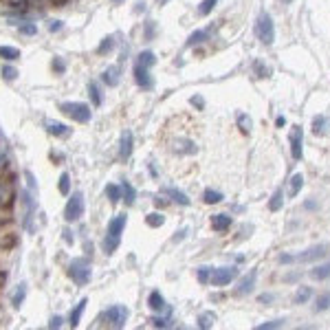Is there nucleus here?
Instances as JSON below:
<instances>
[{
    "mask_svg": "<svg viewBox=\"0 0 330 330\" xmlns=\"http://www.w3.org/2000/svg\"><path fill=\"white\" fill-rule=\"evenodd\" d=\"M68 275H70V280H73L75 284H79V286L88 284V282H91V277H93L91 262H88L86 258H75V260H70Z\"/></svg>",
    "mask_w": 330,
    "mask_h": 330,
    "instance_id": "nucleus-1",
    "label": "nucleus"
},
{
    "mask_svg": "<svg viewBox=\"0 0 330 330\" xmlns=\"http://www.w3.org/2000/svg\"><path fill=\"white\" fill-rule=\"evenodd\" d=\"M256 35L264 46H271L275 40V25H273V18L266 11H262L256 20Z\"/></svg>",
    "mask_w": 330,
    "mask_h": 330,
    "instance_id": "nucleus-2",
    "label": "nucleus"
},
{
    "mask_svg": "<svg viewBox=\"0 0 330 330\" xmlns=\"http://www.w3.org/2000/svg\"><path fill=\"white\" fill-rule=\"evenodd\" d=\"M60 110H62L66 117H70L73 121H79V124H88L91 117H93L91 108L82 101H66V103L60 106Z\"/></svg>",
    "mask_w": 330,
    "mask_h": 330,
    "instance_id": "nucleus-3",
    "label": "nucleus"
},
{
    "mask_svg": "<svg viewBox=\"0 0 330 330\" xmlns=\"http://www.w3.org/2000/svg\"><path fill=\"white\" fill-rule=\"evenodd\" d=\"M82 216H84V194L82 192H75V194H70L68 202H66L64 218H66V223H75Z\"/></svg>",
    "mask_w": 330,
    "mask_h": 330,
    "instance_id": "nucleus-4",
    "label": "nucleus"
},
{
    "mask_svg": "<svg viewBox=\"0 0 330 330\" xmlns=\"http://www.w3.org/2000/svg\"><path fill=\"white\" fill-rule=\"evenodd\" d=\"M128 315H130V310L126 308V306H110V308L103 313V319H106L112 328H124L126 322H128Z\"/></svg>",
    "mask_w": 330,
    "mask_h": 330,
    "instance_id": "nucleus-5",
    "label": "nucleus"
},
{
    "mask_svg": "<svg viewBox=\"0 0 330 330\" xmlns=\"http://www.w3.org/2000/svg\"><path fill=\"white\" fill-rule=\"evenodd\" d=\"M235 275H238V268H235V266H218V268H214V271H211L209 284L225 286V284H229L231 280H235Z\"/></svg>",
    "mask_w": 330,
    "mask_h": 330,
    "instance_id": "nucleus-6",
    "label": "nucleus"
},
{
    "mask_svg": "<svg viewBox=\"0 0 330 330\" xmlns=\"http://www.w3.org/2000/svg\"><path fill=\"white\" fill-rule=\"evenodd\" d=\"M289 141H291V154H293V159L295 161H301V157H304V128L295 126L289 134Z\"/></svg>",
    "mask_w": 330,
    "mask_h": 330,
    "instance_id": "nucleus-7",
    "label": "nucleus"
},
{
    "mask_svg": "<svg viewBox=\"0 0 330 330\" xmlns=\"http://www.w3.org/2000/svg\"><path fill=\"white\" fill-rule=\"evenodd\" d=\"M326 253H328V247H326V244H317V247H310V249H306V251L297 253V256H295V262H301V264L317 262V260H322V258H326Z\"/></svg>",
    "mask_w": 330,
    "mask_h": 330,
    "instance_id": "nucleus-8",
    "label": "nucleus"
},
{
    "mask_svg": "<svg viewBox=\"0 0 330 330\" xmlns=\"http://www.w3.org/2000/svg\"><path fill=\"white\" fill-rule=\"evenodd\" d=\"M256 280H258V271H256V268H251V271L240 280L238 289H235V295H249L253 291V286H256Z\"/></svg>",
    "mask_w": 330,
    "mask_h": 330,
    "instance_id": "nucleus-9",
    "label": "nucleus"
},
{
    "mask_svg": "<svg viewBox=\"0 0 330 330\" xmlns=\"http://www.w3.org/2000/svg\"><path fill=\"white\" fill-rule=\"evenodd\" d=\"M134 82L139 84L143 91H150V88L154 86V79L150 77L148 68H145V66H139V64H134Z\"/></svg>",
    "mask_w": 330,
    "mask_h": 330,
    "instance_id": "nucleus-10",
    "label": "nucleus"
},
{
    "mask_svg": "<svg viewBox=\"0 0 330 330\" xmlns=\"http://www.w3.org/2000/svg\"><path fill=\"white\" fill-rule=\"evenodd\" d=\"M126 225H128V216H126V214L115 216V218L108 223V233L115 235V238H121V233H124Z\"/></svg>",
    "mask_w": 330,
    "mask_h": 330,
    "instance_id": "nucleus-11",
    "label": "nucleus"
},
{
    "mask_svg": "<svg viewBox=\"0 0 330 330\" xmlns=\"http://www.w3.org/2000/svg\"><path fill=\"white\" fill-rule=\"evenodd\" d=\"M231 227V216L229 214H216L211 216V229L218 231V233H223V231H227Z\"/></svg>",
    "mask_w": 330,
    "mask_h": 330,
    "instance_id": "nucleus-12",
    "label": "nucleus"
},
{
    "mask_svg": "<svg viewBox=\"0 0 330 330\" xmlns=\"http://www.w3.org/2000/svg\"><path fill=\"white\" fill-rule=\"evenodd\" d=\"M130 154H132V132L126 130L119 141V157L126 161V159H130Z\"/></svg>",
    "mask_w": 330,
    "mask_h": 330,
    "instance_id": "nucleus-13",
    "label": "nucleus"
},
{
    "mask_svg": "<svg viewBox=\"0 0 330 330\" xmlns=\"http://www.w3.org/2000/svg\"><path fill=\"white\" fill-rule=\"evenodd\" d=\"M101 82L106 84V86L115 88L117 84H119V66H108V68L101 73Z\"/></svg>",
    "mask_w": 330,
    "mask_h": 330,
    "instance_id": "nucleus-14",
    "label": "nucleus"
},
{
    "mask_svg": "<svg viewBox=\"0 0 330 330\" xmlns=\"http://www.w3.org/2000/svg\"><path fill=\"white\" fill-rule=\"evenodd\" d=\"M163 194H167L174 202H178V205H183V207H190V205H192V200L187 198L185 192L176 190V187H165V190H163Z\"/></svg>",
    "mask_w": 330,
    "mask_h": 330,
    "instance_id": "nucleus-15",
    "label": "nucleus"
},
{
    "mask_svg": "<svg viewBox=\"0 0 330 330\" xmlns=\"http://www.w3.org/2000/svg\"><path fill=\"white\" fill-rule=\"evenodd\" d=\"M148 306L152 310H157V313H163V310H167V306H165V297L159 293V291H152L148 297Z\"/></svg>",
    "mask_w": 330,
    "mask_h": 330,
    "instance_id": "nucleus-16",
    "label": "nucleus"
},
{
    "mask_svg": "<svg viewBox=\"0 0 330 330\" xmlns=\"http://www.w3.org/2000/svg\"><path fill=\"white\" fill-rule=\"evenodd\" d=\"M174 150H176L178 154H196L198 148L194 141H187V139H178L174 141Z\"/></svg>",
    "mask_w": 330,
    "mask_h": 330,
    "instance_id": "nucleus-17",
    "label": "nucleus"
},
{
    "mask_svg": "<svg viewBox=\"0 0 330 330\" xmlns=\"http://www.w3.org/2000/svg\"><path fill=\"white\" fill-rule=\"evenodd\" d=\"M119 240H121V238H115V235L106 233V238L101 240V249H103V253H106V256H112V253L117 251V247H119Z\"/></svg>",
    "mask_w": 330,
    "mask_h": 330,
    "instance_id": "nucleus-18",
    "label": "nucleus"
},
{
    "mask_svg": "<svg viewBox=\"0 0 330 330\" xmlns=\"http://www.w3.org/2000/svg\"><path fill=\"white\" fill-rule=\"evenodd\" d=\"M328 117L326 115H317V117H313V132L317 136H322V134H326V128H328Z\"/></svg>",
    "mask_w": 330,
    "mask_h": 330,
    "instance_id": "nucleus-19",
    "label": "nucleus"
},
{
    "mask_svg": "<svg viewBox=\"0 0 330 330\" xmlns=\"http://www.w3.org/2000/svg\"><path fill=\"white\" fill-rule=\"evenodd\" d=\"M310 277L317 280V282L328 280V277H330V262H324V264H319L317 268H313V271H310Z\"/></svg>",
    "mask_w": 330,
    "mask_h": 330,
    "instance_id": "nucleus-20",
    "label": "nucleus"
},
{
    "mask_svg": "<svg viewBox=\"0 0 330 330\" xmlns=\"http://www.w3.org/2000/svg\"><path fill=\"white\" fill-rule=\"evenodd\" d=\"M121 196H124L126 205H134V200H136V192H134V187H132L128 181L121 183Z\"/></svg>",
    "mask_w": 330,
    "mask_h": 330,
    "instance_id": "nucleus-21",
    "label": "nucleus"
},
{
    "mask_svg": "<svg viewBox=\"0 0 330 330\" xmlns=\"http://www.w3.org/2000/svg\"><path fill=\"white\" fill-rule=\"evenodd\" d=\"M301 187H304V176H301V174H293V178H291V183H289V196L295 198L299 194Z\"/></svg>",
    "mask_w": 330,
    "mask_h": 330,
    "instance_id": "nucleus-22",
    "label": "nucleus"
},
{
    "mask_svg": "<svg viewBox=\"0 0 330 330\" xmlns=\"http://www.w3.org/2000/svg\"><path fill=\"white\" fill-rule=\"evenodd\" d=\"M328 308H330V291L317 297V301L313 304V313H324V310H328Z\"/></svg>",
    "mask_w": 330,
    "mask_h": 330,
    "instance_id": "nucleus-23",
    "label": "nucleus"
},
{
    "mask_svg": "<svg viewBox=\"0 0 330 330\" xmlns=\"http://www.w3.org/2000/svg\"><path fill=\"white\" fill-rule=\"evenodd\" d=\"M282 205H284V192H282V187H280V190H275V194L271 196V200H268V209L280 211Z\"/></svg>",
    "mask_w": 330,
    "mask_h": 330,
    "instance_id": "nucleus-24",
    "label": "nucleus"
},
{
    "mask_svg": "<svg viewBox=\"0 0 330 330\" xmlns=\"http://www.w3.org/2000/svg\"><path fill=\"white\" fill-rule=\"evenodd\" d=\"M46 130L51 132V134H55V136H64V134H68V126H64V124H60V121H49L46 124Z\"/></svg>",
    "mask_w": 330,
    "mask_h": 330,
    "instance_id": "nucleus-25",
    "label": "nucleus"
},
{
    "mask_svg": "<svg viewBox=\"0 0 330 330\" xmlns=\"http://www.w3.org/2000/svg\"><path fill=\"white\" fill-rule=\"evenodd\" d=\"M223 194L220 192H216V190H205L202 192V200L207 202V205H218V202H223Z\"/></svg>",
    "mask_w": 330,
    "mask_h": 330,
    "instance_id": "nucleus-26",
    "label": "nucleus"
},
{
    "mask_svg": "<svg viewBox=\"0 0 330 330\" xmlns=\"http://www.w3.org/2000/svg\"><path fill=\"white\" fill-rule=\"evenodd\" d=\"M145 223H148V227L159 229V227H163V225H165V216L159 214V211H154V214H148V216H145Z\"/></svg>",
    "mask_w": 330,
    "mask_h": 330,
    "instance_id": "nucleus-27",
    "label": "nucleus"
},
{
    "mask_svg": "<svg viewBox=\"0 0 330 330\" xmlns=\"http://www.w3.org/2000/svg\"><path fill=\"white\" fill-rule=\"evenodd\" d=\"M136 64H139V66H145V68H150V66L157 64V58H154L152 51H143V53H139V58H136Z\"/></svg>",
    "mask_w": 330,
    "mask_h": 330,
    "instance_id": "nucleus-28",
    "label": "nucleus"
},
{
    "mask_svg": "<svg viewBox=\"0 0 330 330\" xmlns=\"http://www.w3.org/2000/svg\"><path fill=\"white\" fill-rule=\"evenodd\" d=\"M86 304H88V299H82V301H79V304L73 308V313H70V319H68L70 326H77V324H79V317H82V313H84V308H86Z\"/></svg>",
    "mask_w": 330,
    "mask_h": 330,
    "instance_id": "nucleus-29",
    "label": "nucleus"
},
{
    "mask_svg": "<svg viewBox=\"0 0 330 330\" xmlns=\"http://www.w3.org/2000/svg\"><path fill=\"white\" fill-rule=\"evenodd\" d=\"M313 297V289L310 286H299V291L295 293V304H306Z\"/></svg>",
    "mask_w": 330,
    "mask_h": 330,
    "instance_id": "nucleus-30",
    "label": "nucleus"
},
{
    "mask_svg": "<svg viewBox=\"0 0 330 330\" xmlns=\"http://www.w3.org/2000/svg\"><path fill=\"white\" fill-rule=\"evenodd\" d=\"M25 297H27V284L22 282V284H18V291L13 293V299H11V304L16 306V308H20L22 306V301H25Z\"/></svg>",
    "mask_w": 330,
    "mask_h": 330,
    "instance_id": "nucleus-31",
    "label": "nucleus"
},
{
    "mask_svg": "<svg viewBox=\"0 0 330 330\" xmlns=\"http://www.w3.org/2000/svg\"><path fill=\"white\" fill-rule=\"evenodd\" d=\"M0 58H4L7 62H13V60L20 58V51L13 49V46H0Z\"/></svg>",
    "mask_w": 330,
    "mask_h": 330,
    "instance_id": "nucleus-32",
    "label": "nucleus"
},
{
    "mask_svg": "<svg viewBox=\"0 0 330 330\" xmlns=\"http://www.w3.org/2000/svg\"><path fill=\"white\" fill-rule=\"evenodd\" d=\"M235 121H238V128L242 130V132H247V134L251 132V128H253V121H251V117H249V115L240 112V115H238V119H235Z\"/></svg>",
    "mask_w": 330,
    "mask_h": 330,
    "instance_id": "nucleus-33",
    "label": "nucleus"
},
{
    "mask_svg": "<svg viewBox=\"0 0 330 330\" xmlns=\"http://www.w3.org/2000/svg\"><path fill=\"white\" fill-rule=\"evenodd\" d=\"M214 319H216L214 313H202L200 317H198V328H202V330L211 328V326H214Z\"/></svg>",
    "mask_w": 330,
    "mask_h": 330,
    "instance_id": "nucleus-34",
    "label": "nucleus"
},
{
    "mask_svg": "<svg viewBox=\"0 0 330 330\" xmlns=\"http://www.w3.org/2000/svg\"><path fill=\"white\" fill-rule=\"evenodd\" d=\"M207 37H209V33L207 31H194L190 37H187V46H194V44H200V42H205Z\"/></svg>",
    "mask_w": 330,
    "mask_h": 330,
    "instance_id": "nucleus-35",
    "label": "nucleus"
},
{
    "mask_svg": "<svg viewBox=\"0 0 330 330\" xmlns=\"http://www.w3.org/2000/svg\"><path fill=\"white\" fill-rule=\"evenodd\" d=\"M253 70H256L258 77H271V68H268L262 60H256V62H253Z\"/></svg>",
    "mask_w": 330,
    "mask_h": 330,
    "instance_id": "nucleus-36",
    "label": "nucleus"
},
{
    "mask_svg": "<svg viewBox=\"0 0 330 330\" xmlns=\"http://www.w3.org/2000/svg\"><path fill=\"white\" fill-rule=\"evenodd\" d=\"M106 196L110 202H119L121 200V187L117 185H106Z\"/></svg>",
    "mask_w": 330,
    "mask_h": 330,
    "instance_id": "nucleus-37",
    "label": "nucleus"
},
{
    "mask_svg": "<svg viewBox=\"0 0 330 330\" xmlns=\"http://www.w3.org/2000/svg\"><path fill=\"white\" fill-rule=\"evenodd\" d=\"M112 46H115V37H112V35L103 37L101 44H99V49H97V53H99V55H101V53H108V51H112Z\"/></svg>",
    "mask_w": 330,
    "mask_h": 330,
    "instance_id": "nucleus-38",
    "label": "nucleus"
},
{
    "mask_svg": "<svg viewBox=\"0 0 330 330\" xmlns=\"http://www.w3.org/2000/svg\"><path fill=\"white\" fill-rule=\"evenodd\" d=\"M216 2H218V0H202V2L198 4V13H200V16H207V13H211V9L216 7Z\"/></svg>",
    "mask_w": 330,
    "mask_h": 330,
    "instance_id": "nucleus-39",
    "label": "nucleus"
},
{
    "mask_svg": "<svg viewBox=\"0 0 330 330\" xmlns=\"http://www.w3.org/2000/svg\"><path fill=\"white\" fill-rule=\"evenodd\" d=\"M60 194H64V196L70 194V176L68 174H62V176H60Z\"/></svg>",
    "mask_w": 330,
    "mask_h": 330,
    "instance_id": "nucleus-40",
    "label": "nucleus"
},
{
    "mask_svg": "<svg viewBox=\"0 0 330 330\" xmlns=\"http://www.w3.org/2000/svg\"><path fill=\"white\" fill-rule=\"evenodd\" d=\"M286 324V319H273V322H264L258 326V330H273V328H282Z\"/></svg>",
    "mask_w": 330,
    "mask_h": 330,
    "instance_id": "nucleus-41",
    "label": "nucleus"
},
{
    "mask_svg": "<svg viewBox=\"0 0 330 330\" xmlns=\"http://www.w3.org/2000/svg\"><path fill=\"white\" fill-rule=\"evenodd\" d=\"M88 93H91V99H93V103H95V106H101V95H99V88H97V84H91V86H88Z\"/></svg>",
    "mask_w": 330,
    "mask_h": 330,
    "instance_id": "nucleus-42",
    "label": "nucleus"
},
{
    "mask_svg": "<svg viewBox=\"0 0 330 330\" xmlns=\"http://www.w3.org/2000/svg\"><path fill=\"white\" fill-rule=\"evenodd\" d=\"M209 275H211V268L209 266H200V268H198V282L207 284V282H209Z\"/></svg>",
    "mask_w": 330,
    "mask_h": 330,
    "instance_id": "nucleus-43",
    "label": "nucleus"
},
{
    "mask_svg": "<svg viewBox=\"0 0 330 330\" xmlns=\"http://www.w3.org/2000/svg\"><path fill=\"white\" fill-rule=\"evenodd\" d=\"M18 31L20 33H25V35H35V25H33V22H25V25H20L18 27Z\"/></svg>",
    "mask_w": 330,
    "mask_h": 330,
    "instance_id": "nucleus-44",
    "label": "nucleus"
},
{
    "mask_svg": "<svg viewBox=\"0 0 330 330\" xmlns=\"http://www.w3.org/2000/svg\"><path fill=\"white\" fill-rule=\"evenodd\" d=\"M2 77L7 79V82H11V79L18 77V70L13 68V66H4V68H2Z\"/></svg>",
    "mask_w": 330,
    "mask_h": 330,
    "instance_id": "nucleus-45",
    "label": "nucleus"
},
{
    "mask_svg": "<svg viewBox=\"0 0 330 330\" xmlns=\"http://www.w3.org/2000/svg\"><path fill=\"white\" fill-rule=\"evenodd\" d=\"M169 322H172V317H169V313H167V317H154L152 319V326L165 328V326H169Z\"/></svg>",
    "mask_w": 330,
    "mask_h": 330,
    "instance_id": "nucleus-46",
    "label": "nucleus"
},
{
    "mask_svg": "<svg viewBox=\"0 0 330 330\" xmlns=\"http://www.w3.org/2000/svg\"><path fill=\"white\" fill-rule=\"evenodd\" d=\"M190 103L196 108V110H205V99H202L200 95H196V97H192L190 99Z\"/></svg>",
    "mask_w": 330,
    "mask_h": 330,
    "instance_id": "nucleus-47",
    "label": "nucleus"
},
{
    "mask_svg": "<svg viewBox=\"0 0 330 330\" xmlns=\"http://www.w3.org/2000/svg\"><path fill=\"white\" fill-rule=\"evenodd\" d=\"M301 280V273L295 271V273H289V275L282 277V282H286V284H291V282H299Z\"/></svg>",
    "mask_w": 330,
    "mask_h": 330,
    "instance_id": "nucleus-48",
    "label": "nucleus"
},
{
    "mask_svg": "<svg viewBox=\"0 0 330 330\" xmlns=\"http://www.w3.org/2000/svg\"><path fill=\"white\" fill-rule=\"evenodd\" d=\"M53 70H55V73H64V70H66V64H64L60 58H53Z\"/></svg>",
    "mask_w": 330,
    "mask_h": 330,
    "instance_id": "nucleus-49",
    "label": "nucleus"
},
{
    "mask_svg": "<svg viewBox=\"0 0 330 330\" xmlns=\"http://www.w3.org/2000/svg\"><path fill=\"white\" fill-rule=\"evenodd\" d=\"M145 37H148V40H152V37H154V22L152 20L145 22Z\"/></svg>",
    "mask_w": 330,
    "mask_h": 330,
    "instance_id": "nucleus-50",
    "label": "nucleus"
},
{
    "mask_svg": "<svg viewBox=\"0 0 330 330\" xmlns=\"http://www.w3.org/2000/svg\"><path fill=\"white\" fill-rule=\"evenodd\" d=\"M7 7H25L27 4V0H2Z\"/></svg>",
    "mask_w": 330,
    "mask_h": 330,
    "instance_id": "nucleus-51",
    "label": "nucleus"
},
{
    "mask_svg": "<svg viewBox=\"0 0 330 330\" xmlns=\"http://www.w3.org/2000/svg\"><path fill=\"white\" fill-rule=\"evenodd\" d=\"M25 176H27V181H29V190L33 192V190H37V185H35V178H33V174L29 172V169H27L25 172Z\"/></svg>",
    "mask_w": 330,
    "mask_h": 330,
    "instance_id": "nucleus-52",
    "label": "nucleus"
},
{
    "mask_svg": "<svg viewBox=\"0 0 330 330\" xmlns=\"http://www.w3.org/2000/svg\"><path fill=\"white\" fill-rule=\"evenodd\" d=\"M60 29H62V22H60V20H51L49 22V31L51 33H55V31H60Z\"/></svg>",
    "mask_w": 330,
    "mask_h": 330,
    "instance_id": "nucleus-53",
    "label": "nucleus"
},
{
    "mask_svg": "<svg viewBox=\"0 0 330 330\" xmlns=\"http://www.w3.org/2000/svg\"><path fill=\"white\" fill-rule=\"evenodd\" d=\"M62 233H64V240H66L68 244H73V242H75V235H73V231H70V229H64Z\"/></svg>",
    "mask_w": 330,
    "mask_h": 330,
    "instance_id": "nucleus-54",
    "label": "nucleus"
},
{
    "mask_svg": "<svg viewBox=\"0 0 330 330\" xmlns=\"http://www.w3.org/2000/svg\"><path fill=\"white\" fill-rule=\"evenodd\" d=\"M280 262H282V264H293V262H295V256H289V253H284V256H280Z\"/></svg>",
    "mask_w": 330,
    "mask_h": 330,
    "instance_id": "nucleus-55",
    "label": "nucleus"
},
{
    "mask_svg": "<svg viewBox=\"0 0 330 330\" xmlns=\"http://www.w3.org/2000/svg\"><path fill=\"white\" fill-rule=\"evenodd\" d=\"M62 326V317H58V315H55L53 319H51V324H49V328H60Z\"/></svg>",
    "mask_w": 330,
    "mask_h": 330,
    "instance_id": "nucleus-56",
    "label": "nucleus"
},
{
    "mask_svg": "<svg viewBox=\"0 0 330 330\" xmlns=\"http://www.w3.org/2000/svg\"><path fill=\"white\" fill-rule=\"evenodd\" d=\"M304 207H306V209H308V211H313V209H317L319 205H317V202H315V200H306V202H304Z\"/></svg>",
    "mask_w": 330,
    "mask_h": 330,
    "instance_id": "nucleus-57",
    "label": "nucleus"
},
{
    "mask_svg": "<svg viewBox=\"0 0 330 330\" xmlns=\"http://www.w3.org/2000/svg\"><path fill=\"white\" fill-rule=\"evenodd\" d=\"M275 126H277V128H284V126H286V117H277V119H275Z\"/></svg>",
    "mask_w": 330,
    "mask_h": 330,
    "instance_id": "nucleus-58",
    "label": "nucleus"
},
{
    "mask_svg": "<svg viewBox=\"0 0 330 330\" xmlns=\"http://www.w3.org/2000/svg\"><path fill=\"white\" fill-rule=\"evenodd\" d=\"M260 301H262V304H268V301H273V295L271 293H264V295H260Z\"/></svg>",
    "mask_w": 330,
    "mask_h": 330,
    "instance_id": "nucleus-59",
    "label": "nucleus"
},
{
    "mask_svg": "<svg viewBox=\"0 0 330 330\" xmlns=\"http://www.w3.org/2000/svg\"><path fill=\"white\" fill-rule=\"evenodd\" d=\"M185 233H187V229H181V231H178V235H174V242L183 240V238H185Z\"/></svg>",
    "mask_w": 330,
    "mask_h": 330,
    "instance_id": "nucleus-60",
    "label": "nucleus"
},
{
    "mask_svg": "<svg viewBox=\"0 0 330 330\" xmlns=\"http://www.w3.org/2000/svg\"><path fill=\"white\" fill-rule=\"evenodd\" d=\"M4 165H7V157H4V154H0V172L4 169Z\"/></svg>",
    "mask_w": 330,
    "mask_h": 330,
    "instance_id": "nucleus-61",
    "label": "nucleus"
},
{
    "mask_svg": "<svg viewBox=\"0 0 330 330\" xmlns=\"http://www.w3.org/2000/svg\"><path fill=\"white\" fill-rule=\"evenodd\" d=\"M64 2H66V0H53V4H58V7H62Z\"/></svg>",
    "mask_w": 330,
    "mask_h": 330,
    "instance_id": "nucleus-62",
    "label": "nucleus"
},
{
    "mask_svg": "<svg viewBox=\"0 0 330 330\" xmlns=\"http://www.w3.org/2000/svg\"><path fill=\"white\" fill-rule=\"evenodd\" d=\"M169 2V0H159V4H167Z\"/></svg>",
    "mask_w": 330,
    "mask_h": 330,
    "instance_id": "nucleus-63",
    "label": "nucleus"
},
{
    "mask_svg": "<svg viewBox=\"0 0 330 330\" xmlns=\"http://www.w3.org/2000/svg\"><path fill=\"white\" fill-rule=\"evenodd\" d=\"M282 2H291V0H282Z\"/></svg>",
    "mask_w": 330,
    "mask_h": 330,
    "instance_id": "nucleus-64",
    "label": "nucleus"
}]
</instances>
